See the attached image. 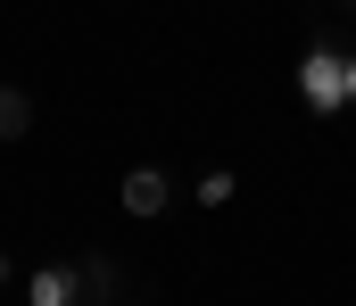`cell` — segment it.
I'll return each instance as SVG.
<instances>
[{
  "label": "cell",
  "mask_w": 356,
  "mask_h": 306,
  "mask_svg": "<svg viewBox=\"0 0 356 306\" xmlns=\"http://www.w3.org/2000/svg\"><path fill=\"white\" fill-rule=\"evenodd\" d=\"M348 8H356V0H348Z\"/></svg>",
  "instance_id": "8"
},
{
  "label": "cell",
  "mask_w": 356,
  "mask_h": 306,
  "mask_svg": "<svg viewBox=\"0 0 356 306\" xmlns=\"http://www.w3.org/2000/svg\"><path fill=\"white\" fill-rule=\"evenodd\" d=\"M348 100H356V50H348Z\"/></svg>",
  "instance_id": "7"
},
{
  "label": "cell",
  "mask_w": 356,
  "mask_h": 306,
  "mask_svg": "<svg viewBox=\"0 0 356 306\" xmlns=\"http://www.w3.org/2000/svg\"><path fill=\"white\" fill-rule=\"evenodd\" d=\"M298 100L315 108V116L356 108V100H348V50H307V58H298Z\"/></svg>",
  "instance_id": "1"
},
{
  "label": "cell",
  "mask_w": 356,
  "mask_h": 306,
  "mask_svg": "<svg viewBox=\"0 0 356 306\" xmlns=\"http://www.w3.org/2000/svg\"><path fill=\"white\" fill-rule=\"evenodd\" d=\"M166 199H175V182H166L158 166H133V174H124V215L149 223V215H166Z\"/></svg>",
  "instance_id": "3"
},
{
  "label": "cell",
  "mask_w": 356,
  "mask_h": 306,
  "mask_svg": "<svg viewBox=\"0 0 356 306\" xmlns=\"http://www.w3.org/2000/svg\"><path fill=\"white\" fill-rule=\"evenodd\" d=\"M25 306H83V273L75 265H33L25 273Z\"/></svg>",
  "instance_id": "2"
},
{
  "label": "cell",
  "mask_w": 356,
  "mask_h": 306,
  "mask_svg": "<svg viewBox=\"0 0 356 306\" xmlns=\"http://www.w3.org/2000/svg\"><path fill=\"white\" fill-rule=\"evenodd\" d=\"M25 133H33V100L17 83H0V141H25Z\"/></svg>",
  "instance_id": "4"
},
{
  "label": "cell",
  "mask_w": 356,
  "mask_h": 306,
  "mask_svg": "<svg viewBox=\"0 0 356 306\" xmlns=\"http://www.w3.org/2000/svg\"><path fill=\"white\" fill-rule=\"evenodd\" d=\"M83 298H116V257H83Z\"/></svg>",
  "instance_id": "5"
},
{
  "label": "cell",
  "mask_w": 356,
  "mask_h": 306,
  "mask_svg": "<svg viewBox=\"0 0 356 306\" xmlns=\"http://www.w3.org/2000/svg\"><path fill=\"white\" fill-rule=\"evenodd\" d=\"M232 199V174H224V166H216V174H207V182H199V207H224Z\"/></svg>",
  "instance_id": "6"
}]
</instances>
